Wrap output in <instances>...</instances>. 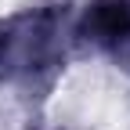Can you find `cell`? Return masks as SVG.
I'll list each match as a JSON object with an SVG mask.
<instances>
[{"instance_id": "obj_2", "label": "cell", "mask_w": 130, "mask_h": 130, "mask_svg": "<svg viewBox=\"0 0 130 130\" xmlns=\"http://www.w3.org/2000/svg\"><path fill=\"white\" fill-rule=\"evenodd\" d=\"M76 36L116 58L130 54V0H94L76 25Z\"/></svg>"}, {"instance_id": "obj_1", "label": "cell", "mask_w": 130, "mask_h": 130, "mask_svg": "<svg viewBox=\"0 0 130 130\" xmlns=\"http://www.w3.org/2000/svg\"><path fill=\"white\" fill-rule=\"evenodd\" d=\"M65 7H29L0 22V83L36 87L65 61Z\"/></svg>"}]
</instances>
